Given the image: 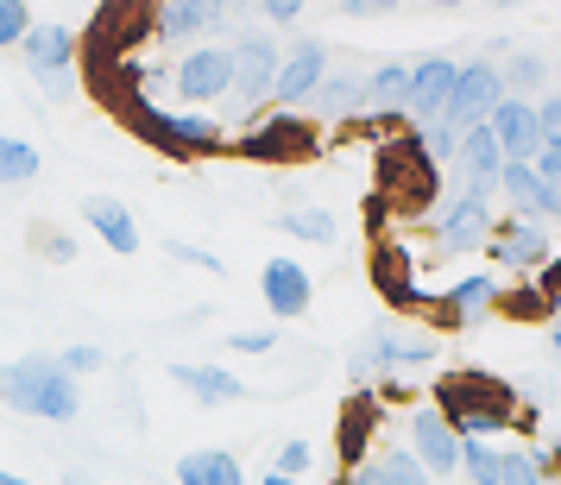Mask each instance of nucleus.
Masks as SVG:
<instances>
[{
    "label": "nucleus",
    "instance_id": "obj_37",
    "mask_svg": "<svg viewBox=\"0 0 561 485\" xmlns=\"http://www.w3.org/2000/svg\"><path fill=\"white\" fill-rule=\"evenodd\" d=\"M32 246L45 265H70L77 258V233H57V228H32Z\"/></svg>",
    "mask_w": 561,
    "mask_h": 485
},
{
    "label": "nucleus",
    "instance_id": "obj_3",
    "mask_svg": "<svg viewBox=\"0 0 561 485\" xmlns=\"http://www.w3.org/2000/svg\"><path fill=\"white\" fill-rule=\"evenodd\" d=\"M127 107L133 132L158 146L171 158H208V152H228V127L215 114H183V107H158V102H121Z\"/></svg>",
    "mask_w": 561,
    "mask_h": 485
},
{
    "label": "nucleus",
    "instance_id": "obj_46",
    "mask_svg": "<svg viewBox=\"0 0 561 485\" xmlns=\"http://www.w3.org/2000/svg\"><path fill=\"white\" fill-rule=\"evenodd\" d=\"M341 485H385V473L366 460V466H354V473H341Z\"/></svg>",
    "mask_w": 561,
    "mask_h": 485
},
{
    "label": "nucleus",
    "instance_id": "obj_9",
    "mask_svg": "<svg viewBox=\"0 0 561 485\" xmlns=\"http://www.w3.org/2000/svg\"><path fill=\"white\" fill-rule=\"evenodd\" d=\"M430 228H435V253H430V258L485 253V240H492V228H499V215H492V203H485V196L448 189V196L430 208Z\"/></svg>",
    "mask_w": 561,
    "mask_h": 485
},
{
    "label": "nucleus",
    "instance_id": "obj_10",
    "mask_svg": "<svg viewBox=\"0 0 561 485\" xmlns=\"http://www.w3.org/2000/svg\"><path fill=\"white\" fill-rule=\"evenodd\" d=\"M505 102V82H499V57H473V63H460L455 77V95H448V107H442V127L455 132H473L492 120V107Z\"/></svg>",
    "mask_w": 561,
    "mask_h": 485
},
{
    "label": "nucleus",
    "instance_id": "obj_34",
    "mask_svg": "<svg viewBox=\"0 0 561 485\" xmlns=\"http://www.w3.org/2000/svg\"><path fill=\"white\" fill-rule=\"evenodd\" d=\"M316 441H309V435H290V441H284L278 448V466H272V473H278V480H290V485H304L309 473H316Z\"/></svg>",
    "mask_w": 561,
    "mask_h": 485
},
{
    "label": "nucleus",
    "instance_id": "obj_4",
    "mask_svg": "<svg viewBox=\"0 0 561 485\" xmlns=\"http://www.w3.org/2000/svg\"><path fill=\"white\" fill-rule=\"evenodd\" d=\"M435 359V340L430 334H410L398 322H379V328L359 334V347L347 354V379L354 391H373V384L398 379V372H416V366H430Z\"/></svg>",
    "mask_w": 561,
    "mask_h": 485
},
{
    "label": "nucleus",
    "instance_id": "obj_12",
    "mask_svg": "<svg viewBox=\"0 0 561 485\" xmlns=\"http://www.w3.org/2000/svg\"><path fill=\"white\" fill-rule=\"evenodd\" d=\"M233 26V7H221V0H164V7H152V38L158 45H215V38H228Z\"/></svg>",
    "mask_w": 561,
    "mask_h": 485
},
{
    "label": "nucleus",
    "instance_id": "obj_19",
    "mask_svg": "<svg viewBox=\"0 0 561 485\" xmlns=\"http://www.w3.org/2000/svg\"><path fill=\"white\" fill-rule=\"evenodd\" d=\"M347 127L366 120V70H329V82L309 95V127Z\"/></svg>",
    "mask_w": 561,
    "mask_h": 485
},
{
    "label": "nucleus",
    "instance_id": "obj_40",
    "mask_svg": "<svg viewBox=\"0 0 561 485\" xmlns=\"http://www.w3.org/2000/svg\"><path fill=\"white\" fill-rule=\"evenodd\" d=\"M530 171H536V177H542V183H549V189L561 196V139H542V152L530 158Z\"/></svg>",
    "mask_w": 561,
    "mask_h": 485
},
{
    "label": "nucleus",
    "instance_id": "obj_2",
    "mask_svg": "<svg viewBox=\"0 0 561 485\" xmlns=\"http://www.w3.org/2000/svg\"><path fill=\"white\" fill-rule=\"evenodd\" d=\"M0 404L32 416V423H77L82 391L57 366V354H20L13 366H0Z\"/></svg>",
    "mask_w": 561,
    "mask_h": 485
},
{
    "label": "nucleus",
    "instance_id": "obj_16",
    "mask_svg": "<svg viewBox=\"0 0 561 485\" xmlns=\"http://www.w3.org/2000/svg\"><path fill=\"white\" fill-rule=\"evenodd\" d=\"M455 77H460V63L448 51H430L423 63H410V102H404L410 127H435L442 120V107L455 95Z\"/></svg>",
    "mask_w": 561,
    "mask_h": 485
},
{
    "label": "nucleus",
    "instance_id": "obj_47",
    "mask_svg": "<svg viewBox=\"0 0 561 485\" xmlns=\"http://www.w3.org/2000/svg\"><path fill=\"white\" fill-rule=\"evenodd\" d=\"M549 359H556V372H561V322H549Z\"/></svg>",
    "mask_w": 561,
    "mask_h": 485
},
{
    "label": "nucleus",
    "instance_id": "obj_26",
    "mask_svg": "<svg viewBox=\"0 0 561 485\" xmlns=\"http://www.w3.org/2000/svg\"><path fill=\"white\" fill-rule=\"evenodd\" d=\"M178 485H247V466L228 448H190L178 454Z\"/></svg>",
    "mask_w": 561,
    "mask_h": 485
},
{
    "label": "nucleus",
    "instance_id": "obj_39",
    "mask_svg": "<svg viewBox=\"0 0 561 485\" xmlns=\"http://www.w3.org/2000/svg\"><path fill=\"white\" fill-rule=\"evenodd\" d=\"M164 253L178 258V265H190V272H208V278H221L228 265H221V253H208V246H190V240H171Z\"/></svg>",
    "mask_w": 561,
    "mask_h": 485
},
{
    "label": "nucleus",
    "instance_id": "obj_50",
    "mask_svg": "<svg viewBox=\"0 0 561 485\" xmlns=\"http://www.w3.org/2000/svg\"><path fill=\"white\" fill-rule=\"evenodd\" d=\"M549 485H561V473H556V480H549Z\"/></svg>",
    "mask_w": 561,
    "mask_h": 485
},
{
    "label": "nucleus",
    "instance_id": "obj_7",
    "mask_svg": "<svg viewBox=\"0 0 561 485\" xmlns=\"http://www.w3.org/2000/svg\"><path fill=\"white\" fill-rule=\"evenodd\" d=\"M233 89V45L215 38V45H190V51L171 63V95L183 102V114H208L215 102H228Z\"/></svg>",
    "mask_w": 561,
    "mask_h": 485
},
{
    "label": "nucleus",
    "instance_id": "obj_38",
    "mask_svg": "<svg viewBox=\"0 0 561 485\" xmlns=\"http://www.w3.org/2000/svg\"><path fill=\"white\" fill-rule=\"evenodd\" d=\"M416 146H423V158L442 171V164H455V146H460V139L442 127V120H435V127H416Z\"/></svg>",
    "mask_w": 561,
    "mask_h": 485
},
{
    "label": "nucleus",
    "instance_id": "obj_6",
    "mask_svg": "<svg viewBox=\"0 0 561 485\" xmlns=\"http://www.w3.org/2000/svg\"><path fill=\"white\" fill-rule=\"evenodd\" d=\"M233 45V89H228V107L240 120H259V114H272V82H278V57L284 45L272 32H240L228 38Z\"/></svg>",
    "mask_w": 561,
    "mask_h": 485
},
{
    "label": "nucleus",
    "instance_id": "obj_33",
    "mask_svg": "<svg viewBox=\"0 0 561 485\" xmlns=\"http://www.w3.org/2000/svg\"><path fill=\"white\" fill-rule=\"evenodd\" d=\"M373 466L385 473V485H435L423 466H416V454H410L404 441H385L379 454H373Z\"/></svg>",
    "mask_w": 561,
    "mask_h": 485
},
{
    "label": "nucleus",
    "instance_id": "obj_1",
    "mask_svg": "<svg viewBox=\"0 0 561 485\" xmlns=\"http://www.w3.org/2000/svg\"><path fill=\"white\" fill-rule=\"evenodd\" d=\"M435 409L455 429V441H499L517 423V391L492 372H442L435 379Z\"/></svg>",
    "mask_w": 561,
    "mask_h": 485
},
{
    "label": "nucleus",
    "instance_id": "obj_18",
    "mask_svg": "<svg viewBox=\"0 0 561 485\" xmlns=\"http://www.w3.org/2000/svg\"><path fill=\"white\" fill-rule=\"evenodd\" d=\"M379 416H385V404L373 397V391H354V397H347V409H341V429H334V454H341V473H354V466H366V460L379 454V441H373Z\"/></svg>",
    "mask_w": 561,
    "mask_h": 485
},
{
    "label": "nucleus",
    "instance_id": "obj_29",
    "mask_svg": "<svg viewBox=\"0 0 561 485\" xmlns=\"http://www.w3.org/2000/svg\"><path fill=\"white\" fill-rule=\"evenodd\" d=\"M38 171H45V152L20 132H0V189H26L38 183Z\"/></svg>",
    "mask_w": 561,
    "mask_h": 485
},
{
    "label": "nucleus",
    "instance_id": "obj_28",
    "mask_svg": "<svg viewBox=\"0 0 561 485\" xmlns=\"http://www.w3.org/2000/svg\"><path fill=\"white\" fill-rule=\"evenodd\" d=\"M549 57L542 51H505L499 57V82H505V95H517V102H536L542 89H549Z\"/></svg>",
    "mask_w": 561,
    "mask_h": 485
},
{
    "label": "nucleus",
    "instance_id": "obj_42",
    "mask_svg": "<svg viewBox=\"0 0 561 485\" xmlns=\"http://www.w3.org/2000/svg\"><path fill=\"white\" fill-rule=\"evenodd\" d=\"M536 127H542V139H561V95H536Z\"/></svg>",
    "mask_w": 561,
    "mask_h": 485
},
{
    "label": "nucleus",
    "instance_id": "obj_43",
    "mask_svg": "<svg viewBox=\"0 0 561 485\" xmlns=\"http://www.w3.org/2000/svg\"><path fill=\"white\" fill-rule=\"evenodd\" d=\"M297 20H304L297 0H265V26H297Z\"/></svg>",
    "mask_w": 561,
    "mask_h": 485
},
{
    "label": "nucleus",
    "instance_id": "obj_25",
    "mask_svg": "<svg viewBox=\"0 0 561 485\" xmlns=\"http://www.w3.org/2000/svg\"><path fill=\"white\" fill-rule=\"evenodd\" d=\"M404 102H410V63L366 70V120H404Z\"/></svg>",
    "mask_w": 561,
    "mask_h": 485
},
{
    "label": "nucleus",
    "instance_id": "obj_36",
    "mask_svg": "<svg viewBox=\"0 0 561 485\" xmlns=\"http://www.w3.org/2000/svg\"><path fill=\"white\" fill-rule=\"evenodd\" d=\"M32 32V7L26 0H0V51H20Z\"/></svg>",
    "mask_w": 561,
    "mask_h": 485
},
{
    "label": "nucleus",
    "instance_id": "obj_32",
    "mask_svg": "<svg viewBox=\"0 0 561 485\" xmlns=\"http://www.w3.org/2000/svg\"><path fill=\"white\" fill-rule=\"evenodd\" d=\"M499 460H505V441H460V480L467 485H499Z\"/></svg>",
    "mask_w": 561,
    "mask_h": 485
},
{
    "label": "nucleus",
    "instance_id": "obj_30",
    "mask_svg": "<svg viewBox=\"0 0 561 485\" xmlns=\"http://www.w3.org/2000/svg\"><path fill=\"white\" fill-rule=\"evenodd\" d=\"M549 480H556L549 448H517V441H511L505 460H499V485H549Z\"/></svg>",
    "mask_w": 561,
    "mask_h": 485
},
{
    "label": "nucleus",
    "instance_id": "obj_41",
    "mask_svg": "<svg viewBox=\"0 0 561 485\" xmlns=\"http://www.w3.org/2000/svg\"><path fill=\"white\" fill-rule=\"evenodd\" d=\"M228 347L233 354H272V347H278V328H233Z\"/></svg>",
    "mask_w": 561,
    "mask_h": 485
},
{
    "label": "nucleus",
    "instance_id": "obj_44",
    "mask_svg": "<svg viewBox=\"0 0 561 485\" xmlns=\"http://www.w3.org/2000/svg\"><path fill=\"white\" fill-rule=\"evenodd\" d=\"M536 290H542V297H556V303H561V253L556 258H549V265H542V272H536Z\"/></svg>",
    "mask_w": 561,
    "mask_h": 485
},
{
    "label": "nucleus",
    "instance_id": "obj_22",
    "mask_svg": "<svg viewBox=\"0 0 561 485\" xmlns=\"http://www.w3.org/2000/svg\"><path fill=\"white\" fill-rule=\"evenodd\" d=\"M171 384H178V391H190V397H196V404H208V409L240 404V397H247L240 372L215 366V359H178V366H171Z\"/></svg>",
    "mask_w": 561,
    "mask_h": 485
},
{
    "label": "nucleus",
    "instance_id": "obj_8",
    "mask_svg": "<svg viewBox=\"0 0 561 485\" xmlns=\"http://www.w3.org/2000/svg\"><path fill=\"white\" fill-rule=\"evenodd\" d=\"M228 146L240 158H253V164H304V158H316L322 132L309 127V114H259Z\"/></svg>",
    "mask_w": 561,
    "mask_h": 485
},
{
    "label": "nucleus",
    "instance_id": "obj_45",
    "mask_svg": "<svg viewBox=\"0 0 561 485\" xmlns=\"http://www.w3.org/2000/svg\"><path fill=\"white\" fill-rule=\"evenodd\" d=\"M341 13H347V20H379V13H391V7H385V0H347Z\"/></svg>",
    "mask_w": 561,
    "mask_h": 485
},
{
    "label": "nucleus",
    "instance_id": "obj_24",
    "mask_svg": "<svg viewBox=\"0 0 561 485\" xmlns=\"http://www.w3.org/2000/svg\"><path fill=\"white\" fill-rule=\"evenodd\" d=\"M82 221L95 228V240H102L107 253H121V258L139 253V221H133L127 203H114V196H89V203H82Z\"/></svg>",
    "mask_w": 561,
    "mask_h": 485
},
{
    "label": "nucleus",
    "instance_id": "obj_27",
    "mask_svg": "<svg viewBox=\"0 0 561 485\" xmlns=\"http://www.w3.org/2000/svg\"><path fill=\"white\" fill-rule=\"evenodd\" d=\"M272 228L290 233V240H309V246H334V240H341V221H334V208H322V203L278 208V215H272Z\"/></svg>",
    "mask_w": 561,
    "mask_h": 485
},
{
    "label": "nucleus",
    "instance_id": "obj_23",
    "mask_svg": "<svg viewBox=\"0 0 561 485\" xmlns=\"http://www.w3.org/2000/svg\"><path fill=\"white\" fill-rule=\"evenodd\" d=\"M373 284H379L385 303H391V309H410V315L435 303L430 290L416 284V265H410L404 246H379V253H373Z\"/></svg>",
    "mask_w": 561,
    "mask_h": 485
},
{
    "label": "nucleus",
    "instance_id": "obj_11",
    "mask_svg": "<svg viewBox=\"0 0 561 485\" xmlns=\"http://www.w3.org/2000/svg\"><path fill=\"white\" fill-rule=\"evenodd\" d=\"M334 70V57L322 38H297V45H284L278 57V82H272V114H304L309 95L329 82Z\"/></svg>",
    "mask_w": 561,
    "mask_h": 485
},
{
    "label": "nucleus",
    "instance_id": "obj_17",
    "mask_svg": "<svg viewBox=\"0 0 561 485\" xmlns=\"http://www.w3.org/2000/svg\"><path fill=\"white\" fill-rule=\"evenodd\" d=\"M499 171H505V152H499V139H492V127H473L460 132L455 146V189H467V196H499Z\"/></svg>",
    "mask_w": 561,
    "mask_h": 485
},
{
    "label": "nucleus",
    "instance_id": "obj_21",
    "mask_svg": "<svg viewBox=\"0 0 561 485\" xmlns=\"http://www.w3.org/2000/svg\"><path fill=\"white\" fill-rule=\"evenodd\" d=\"M499 272H467V278H455L448 290H442V322L448 328H473V322H485L492 309H499Z\"/></svg>",
    "mask_w": 561,
    "mask_h": 485
},
{
    "label": "nucleus",
    "instance_id": "obj_13",
    "mask_svg": "<svg viewBox=\"0 0 561 485\" xmlns=\"http://www.w3.org/2000/svg\"><path fill=\"white\" fill-rule=\"evenodd\" d=\"M485 258L499 265V272H511V278H536L549 258H556V233L536 228V221H499L492 228V240H485Z\"/></svg>",
    "mask_w": 561,
    "mask_h": 485
},
{
    "label": "nucleus",
    "instance_id": "obj_5",
    "mask_svg": "<svg viewBox=\"0 0 561 485\" xmlns=\"http://www.w3.org/2000/svg\"><path fill=\"white\" fill-rule=\"evenodd\" d=\"M20 63L32 70V82L51 102H70L77 95V63H82V32L64 26V20H32L26 45H20Z\"/></svg>",
    "mask_w": 561,
    "mask_h": 485
},
{
    "label": "nucleus",
    "instance_id": "obj_31",
    "mask_svg": "<svg viewBox=\"0 0 561 485\" xmlns=\"http://www.w3.org/2000/svg\"><path fill=\"white\" fill-rule=\"evenodd\" d=\"M499 309H505L511 322H561V303L556 297H542L530 278L511 284V290H499Z\"/></svg>",
    "mask_w": 561,
    "mask_h": 485
},
{
    "label": "nucleus",
    "instance_id": "obj_35",
    "mask_svg": "<svg viewBox=\"0 0 561 485\" xmlns=\"http://www.w3.org/2000/svg\"><path fill=\"white\" fill-rule=\"evenodd\" d=\"M57 366H64L70 379H95V372H107V347L77 340V347H64V354H57Z\"/></svg>",
    "mask_w": 561,
    "mask_h": 485
},
{
    "label": "nucleus",
    "instance_id": "obj_20",
    "mask_svg": "<svg viewBox=\"0 0 561 485\" xmlns=\"http://www.w3.org/2000/svg\"><path fill=\"white\" fill-rule=\"evenodd\" d=\"M492 139H499V152H505V164H530L536 152H542V127H536V107L517 102V95H505V102L492 107Z\"/></svg>",
    "mask_w": 561,
    "mask_h": 485
},
{
    "label": "nucleus",
    "instance_id": "obj_48",
    "mask_svg": "<svg viewBox=\"0 0 561 485\" xmlns=\"http://www.w3.org/2000/svg\"><path fill=\"white\" fill-rule=\"evenodd\" d=\"M0 485H32V480H20V473H7V466H0Z\"/></svg>",
    "mask_w": 561,
    "mask_h": 485
},
{
    "label": "nucleus",
    "instance_id": "obj_49",
    "mask_svg": "<svg viewBox=\"0 0 561 485\" xmlns=\"http://www.w3.org/2000/svg\"><path fill=\"white\" fill-rule=\"evenodd\" d=\"M259 485H290V480H278V473H265V480H259Z\"/></svg>",
    "mask_w": 561,
    "mask_h": 485
},
{
    "label": "nucleus",
    "instance_id": "obj_15",
    "mask_svg": "<svg viewBox=\"0 0 561 485\" xmlns=\"http://www.w3.org/2000/svg\"><path fill=\"white\" fill-rule=\"evenodd\" d=\"M259 297H265V309H272L278 322H297V315H309V303H316V278H309L304 258L272 253L259 265Z\"/></svg>",
    "mask_w": 561,
    "mask_h": 485
},
{
    "label": "nucleus",
    "instance_id": "obj_14",
    "mask_svg": "<svg viewBox=\"0 0 561 485\" xmlns=\"http://www.w3.org/2000/svg\"><path fill=\"white\" fill-rule=\"evenodd\" d=\"M404 448L416 454V466L430 473L435 485L442 480H455V466H460V441H455V429L442 423V409L435 404H416L404 416Z\"/></svg>",
    "mask_w": 561,
    "mask_h": 485
}]
</instances>
